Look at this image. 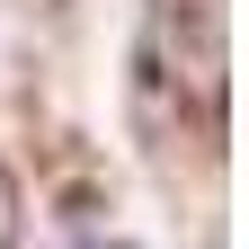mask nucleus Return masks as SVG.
Here are the masks:
<instances>
[{
    "instance_id": "obj_1",
    "label": "nucleus",
    "mask_w": 249,
    "mask_h": 249,
    "mask_svg": "<svg viewBox=\"0 0 249 249\" xmlns=\"http://www.w3.org/2000/svg\"><path fill=\"white\" fill-rule=\"evenodd\" d=\"M0 205H9V187H0Z\"/></svg>"
}]
</instances>
